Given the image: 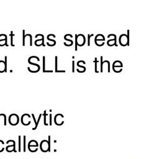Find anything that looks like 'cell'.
<instances>
[{
	"mask_svg": "<svg viewBox=\"0 0 159 159\" xmlns=\"http://www.w3.org/2000/svg\"><path fill=\"white\" fill-rule=\"evenodd\" d=\"M5 61H0V73L7 72L8 57H7V56H5Z\"/></svg>",
	"mask_w": 159,
	"mask_h": 159,
	"instance_id": "obj_2",
	"label": "cell"
},
{
	"mask_svg": "<svg viewBox=\"0 0 159 159\" xmlns=\"http://www.w3.org/2000/svg\"><path fill=\"white\" fill-rule=\"evenodd\" d=\"M76 39H77V34H75V51L77 50V42H76Z\"/></svg>",
	"mask_w": 159,
	"mask_h": 159,
	"instance_id": "obj_15",
	"label": "cell"
},
{
	"mask_svg": "<svg viewBox=\"0 0 159 159\" xmlns=\"http://www.w3.org/2000/svg\"><path fill=\"white\" fill-rule=\"evenodd\" d=\"M10 36H11V45L12 47H14V45L13 44V37L14 36L13 32L11 31V34H10Z\"/></svg>",
	"mask_w": 159,
	"mask_h": 159,
	"instance_id": "obj_6",
	"label": "cell"
},
{
	"mask_svg": "<svg viewBox=\"0 0 159 159\" xmlns=\"http://www.w3.org/2000/svg\"><path fill=\"white\" fill-rule=\"evenodd\" d=\"M43 72H53L52 70H45V57L43 56Z\"/></svg>",
	"mask_w": 159,
	"mask_h": 159,
	"instance_id": "obj_5",
	"label": "cell"
},
{
	"mask_svg": "<svg viewBox=\"0 0 159 159\" xmlns=\"http://www.w3.org/2000/svg\"><path fill=\"white\" fill-rule=\"evenodd\" d=\"M23 45L25 46V30L23 31Z\"/></svg>",
	"mask_w": 159,
	"mask_h": 159,
	"instance_id": "obj_9",
	"label": "cell"
},
{
	"mask_svg": "<svg viewBox=\"0 0 159 159\" xmlns=\"http://www.w3.org/2000/svg\"><path fill=\"white\" fill-rule=\"evenodd\" d=\"M55 72H56L57 70V56H55Z\"/></svg>",
	"mask_w": 159,
	"mask_h": 159,
	"instance_id": "obj_12",
	"label": "cell"
},
{
	"mask_svg": "<svg viewBox=\"0 0 159 159\" xmlns=\"http://www.w3.org/2000/svg\"><path fill=\"white\" fill-rule=\"evenodd\" d=\"M28 63H29V64H31V65H35V66L37 67V68H38V69H39V70H40V69H41V67H40L39 65H38V64H37V63H32V62L31 61V60L28 59Z\"/></svg>",
	"mask_w": 159,
	"mask_h": 159,
	"instance_id": "obj_7",
	"label": "cell"
},
{
	"mask_svg": "<svg viewBox=\"0 0 159 159\" xmlns=\"http://www.w3.org/2000/svg\"><path fill=\"white\" fill-rule=\"evenodd\" d=\"M93 35H94V34H91V35L88 34V46L90 45V37L93 36Z\"/></svg>",
	"mask_w": 159,
	"mask_h": 159,
	"instance_id": "obj_10",
	"label": "cell"
},
{
	"mask_svg": "<svg viewBox=\"0 0 159 159\" xmlns=\"http://www.w3.org/2000/svg\"><path fill=\"white\" fill-rule=\"evenodd\" d=\"M72 72L73 73L75 72V61H72Z\"/></svg>",
	"mask_w": 159,
	"mask_h": 159,
	"instance_id": "obj_13",
	"label": "cell"
},
{
	"mask_svg": "<svg viewBox=\"0 0 159 159\" xmlns=\"http://www.w3.org/2000/svg\"><path fill=\"white\" fill-rule=\"evenodd\" d=\"M7 46L8 47V36L5 34V38L4 39H0V47H3V46Z\"/></svg>",
	"mask_w": 159,
	"mask_h": 159,
	"instance_id": "obj_3",
	"label": "cell"
},
{
	"mask_svg": "<svg viewBox=\"0 0 159 159\" xmlns=\"http://www.w3.org/2000/svg\"><path fill=\"white\" fill-rule=\"evenodd\" d=\"M106 63H108V72H110V62L108 61H106Z\"/></svg>",
	"mask_w": 159,
	"mask_h": 159,
	"instance_id": "obj_14",
	"label": "cell"
},
{
	"mask_svg": "<svg viewBox=\"0 0 159 159\" xmlns=\"http://www.w3.org/2000/svg\"><path fill=\"white\" fill-rule=\"evenodd\" d=\"M19 116L18 115L16 114H12L10 116L8 121L11 126H16L19 123Z\"/></svg>",
	"mask_w": 159,
	"mask_h": 159,
	"instance_id": "obj_1",
	"label": "cell"
},
{
	"mask_svg": "<svg viewBox=\"0 0 159 159\" xmlns=\"http://www.w3.org/2000/svg\"><path fill=\"white\" fill-rule=\"evenodd\" d=\"M100 59H101V61H100V62H101V68H100V71H101V72L102 73L103 72V57L101 56V57H100Z\"/></svg>",
	"mask_w": 159,
	"mask_h": 159,
	"instance_id": "obj_11",
	"label": "cell"
},
{
	"mask_svg": "<svg viewBox=\"0 0 159 159\" xmlns=\"http://www.w3.org/2000/svg\"><path fill=\"white\" fill-rule=\"evenodd\" d=\"M111 36H113L114 37V39H111V40H109L108 42H107V44H108V45H109V42L113 41H114V45H115L116 47H117L118 45H117V42H116V39H117V37H116V35H115V34H109V35H108V37L109 38V37H111Z\"/></svg>",
	"mask_w": 159,
	"mask_h": 159,
	"instance_id": "obj_4",
	"label": "cell"
},
{
	"mask_svg": "<svg viewBox=\"0 0 159 159\" xmlns=\"http://www.w3.org/2000/svg\"><path fill=\"white\" fill-rule=\"evenodd\" d=\"M94 64H95V65H94V66H95V70H94V71H95L96 73H98L99 72L97 70V64L99 62V61L97 60V57H96L95 59H94Z\"/></svg>",
	"mask_w": 159,
	"mask_h": 159,
	"instance_id": "obj_8",
	"label": "cell"
},
{
	"mask_svg": "<svg viewBox=\"0 0 159 159\" xmlns=\"http://www.w3.org/2000/svg\"><path fill=\"white\" fill-rule=\"evenodd\" d=\"M55 72H56V73H60V72H61V73H65V70H57Z\"/></svg>",
	"mask_w": 159,
	"mask_h": 159,
	"instance_id": "obj_16",
	"label": "cell"
}]
</instances>
